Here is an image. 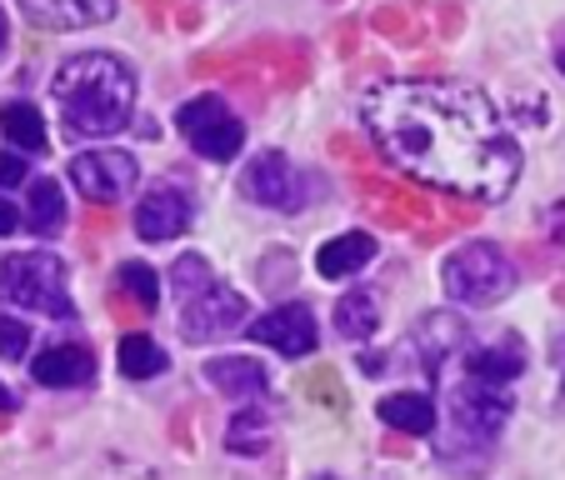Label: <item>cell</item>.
Returning <instances> with one entry per match:
<instances>
[{
	"label": "cell",
	"instance_id": "cell-1",
	"mask_svg": "<svg viewBox=\"0 0 565 480\" xmlns=\"http://www.w3.org/2000/svg\"><path fill=\"white\" fill-rule=\"evenodd\" d=\"M361 120L381 156L406 175L466 201H505L521 175V146L476 86L385 81L365 90Z\"/></svg>",
	"mask_w": 565,
	"mask_h": 480
},
{
	"label": "cell",
	"instance_id": "cell-2",
	"mask_svg": "<svg viewBox=\"0 0 565 480\" xmlns=\"http://www.w3.org/2000/svg\"><path fill=\"white\" fill-rule=\"evenodd\" d=\"M55 110L75 136H116L136 110V71L120 55L86 51L55 71Z\"/></svg>",
	"mask_w": 565,
	"mask_h": 480
},
{
	"label": "cell",
	"instance_id": "cell-3",
	"mask_svg": "<svg viewBox=\"0 0 565 480\" xmlns=\"http://www.w3.org/2000/svg\"><path fill=\"white\" fill-rule=\"evenodd\" d=\"M0 300L21 310H41L55 320H75L71 290H65V266L51 250H21L0 260Z\"/></svg>",
	"mask_w": 565,
	"mask_h": 480
},
{
	"label": "cell",
	"instance_id": "cell-4",
	"mask_svg": "<svg viewBox=\"0 0 565 480\" xmlns=\"http://www.w3.org/2000/svg\"><path fill=\"white\" fill-rule=\"evenodd\" d=\"M440 286L456 306H495L515 290V266L491 246V241H470V246L450 250L440 266Z\"/></svg>",
	"mask_w": 565,
	"mask_h": 480
},
{
	"label": "cell",
	"instance_id": "cell-5",
	"mask_svg": "<svg viewBox=\"0 0 565 480\" xmlns=\"http://www.w3.org/2000/svg\"><path fill=\"white\" fill-rule=\"evenodd\" d=\"M175 126L191 140V150H201L205 160H235L241 146H246V126L231 116L221 96H195L175 110Z\"/></svg>",
	"mask_w": 565,
	"mask_h": 480
},
{
	"label": "cell",
	"instance_id": "cell-6",
	"mask_svg": "<svg viewBox=\"0 0 565 480\" xmlns=\"http://www.w3.org/2000/svg\"><path fill=\"white\" fill-rule=\"evenodd\" d=\"M250 316L246 296L231 290L225 280H205L201 290L181 300V335L185 341H221V335H235L241 320Z\"/></svg>",
	"mask_w": 565,
	"mask_h": 480
},
{
	"label": "cell",
	"instance_id": "cell-7",
	"mask_svg": "<svg viewBox=\"0 0 565 480\" xmlns=\"http://www.w3.org/2000/svg\"><path fill=\"white\" fill-rule=\"evenodd\" d=\"M71 181L86 201L106 205V201H120V195L136 191L140 166H136V156H126V150H81V156L71 160Z\"/></svg>",
	"mask_w": 565,
	"mask_h": 480
},
{
	"label": "cell",
	"instance_id": "cell-8",
	"mask_svg": "<svg viewBox=\"0 0 565 480\" xmlns=\"http://www.w3.org/2000/svg\"><path fill=\"white\" fill-rule=\"evenodd\" d=\"M241 191L256 205H266V211H300L306 205V175L280 150H260L246 171H241Z\"/></svg>",
	"mask_w": 565,
	"mask_h": 480
},
{
	"label": "cell",
	"instance_id": "cell-9",
	"mask_svg": "<svg viewBox=\"0 0 565 480\" xmlns=\"http://www.w3.org/2000/svg\"><path fill=\"white\" fill-rule=\"evenodd\" d=\"M450 416H456L460 436L470 440H495L501 436V426L511 420V395L501 391V385L491 381H460L456 391H450Z\"/></svg>",
	"mask_w": 565,
	"mask_h": 480
},
{
	"label": "cell",
	"instance_id": "cell-10",
	"mask_svg": "<svg viewBox=\"0 0 565 480\" xmlns=\"http://www.w3.org/2000/svg\"><path fill=\"white\" fill-rule=\"evenodd\" d=\"M250 341H260V345H270V351L300 361V355L316 351V316H310L306 306H296V300H290V306H276L260 320H250Z\"/></svg>",
	"mask_w": 565,
	"mask_h": 480
},
{
	"label": "cell",
	"instance_id": "cell-11",
	"mask_svg": "<svg viewBox=\"0 0 565 480\" xmlns=\"http://www.w3.org/2000/svg\"><path fill=\"white\" fill-rule=\"evenodd\" d=\"M185 225H191V201H185V191H175V185H150L146 201L136 205V235L150 241V246L185 235Z\"/></svg>",
	"mask_w": 565,
	"mask_h": 480
},
{
	"label": "cell",
	"instance_id": "cell-12",
	"mask_svg": "<svg viewBox=\"0 0 565 480\" xmlns=\"http://www.w3.org/2000/svg\"><path fill=\"white\" fill-rule=\"evenodd\" d=\"M205 381H211L225 401H241V406H256V401L270 395L266 365L250 361V355H215V361H205Z\"/></svg>",
	"mask_w": 565,
	"mask_h": 480
},
{
	"label": "cell",
	"instance_id": "cell-13",
	"mask_svg": "<svg viewBox=\"0 0 565 480\" xmlns=\"http://www.w3.org/2000/svg\"><path fill=\"white\" fill-rule=\"evenodd\" d=\"M21 11L45 31H86L116 15V0H21Z\"/></svg>",
	"mask_w": 565,
	"mask_h": 480
},
{
	"label": "cell",
	"instance_id": "cell-14",
	"mask_svg": "<svg viewBox=\"0 0 565 480\" xmlns=\"http://www.w3.org/2000/svg\"><path fill=\"white\" fill-rule=\"evenodd\" d=\"M31 375L41 385L65 391V385H86L90 375H96V361H90L86 345H51V351H41L31 361Z\"/></svg>",
	"mask_w": 565,
	"mask_h": 480
},
{
	"label": "cell",
	"instance_id": "cell-15",
	"mask_svg": "<svg viewBox=\"0 0 565 480\" xmlns=\"http://www.w3.org/2000/svg\"><path fill=\"white\" fill-rule=\"evenodd\" d=\"M375 260V241L365 231H345V235H335V241H326L320 246V256H316V270L326 280H345V276H355L361 266H371Z\"/></svg>",
	"mask_w": 565,
	"mask_h": 480
},
{
	"label": "cell",
	"instance_id": "cell-16",
	"mask_svg": "<svg viewBox=\"0 0 565 480\" xmlns=\"http://www.w3.org/2000/svg\"><path fill=\"white\" fill-rule=\"evenodd\" d=\"M381 420L391 430H406V436H430L436 430V401L420 391H395L381 401Z\"/></svg>",
	"mask_w": 565,
	"mask_h": 480
},
{
	"label": "cell",
	"instance_id": "cell-17",
	"mask_svg": "<svg viewBox=\"0 0 565 480\" xmlns=\"http://www.w3.org/2000/svg\"><path fill=\"white\" fill-rule=\"evenodd\" d=\"M470 375L476 381H491V385H505V381H515V375L525 371V345L521 341H495V345H480V351H470Z\"/></svg>",
	"mask_w": 565,
	"mask_h": 480
},
{
	"label": "cell",
	"instance_id": "cell-18",
	"mask_svg": "<svg viewBox=\"0 0 565 480\" xmlns=\"http://www.w3.org/2000/svg\"><path fill=\"white\" fill-rule=\"evenodd\" d=\"M375 326H381V306H375L371 290L341 296V306H335V331H341L345 341H371Z\"/></svg>",
	"mask_w": 565,
	"mask_h": 480
},
{
	"label": "cell",
	"instance_id": "cell-19",
	"mask_svg": "<svg viewBox=\"0 0 565 480\" xmlns=\"http://www.w3.org/2000/svg\"><path fill=\"white\" fill-rule=\"evenodd\" d=\"M116 361H120V375H130V381H150V375H160L166 365H171L166 351H160L150 335H120Z\"/></svg>",
	"mask_w": 565,
	"mask_h": 480
},
{
	"label": "cell",
	"instance_id": "cell-20",
	"mask_svg": "<svg viewBox=\"0 0 565 480\" xmlns=\"http://www.w3.org/2000/svg\"><path fill=\"white\" fill-rule=\"evenodd\" d=\"M0 130H6L21 150H45V120H41V110L25 106V100L0 106Z\"/></svg>",
	"mask_w": 565,
	"mask_h": 480
},
{
	"label": "cell",
	"instance_id": "cell-21",
	"mask_svg": "<svg viewBox=\"0 0 565 480\" xmlns=\"http://www.w3.org/2000/svg\"><path fill=\"white\" fill-rule=\"evenodd\" d=\"M225 446H231L235 456H260V450L270 446V420L260 416L256 406H246L231 420V430H225Z\"/></svg>",
	"mask_w": 565,
	"mask_h": 480
},
{
	"label": "cell",
	"instance_id": "cell-22",
	"mask_svg": "<svg viewBox=\"0 0 565 480\" xmlns=\"http://www.w3.org/2000/svg\"><path fill=\"white\" fill-rule=\"evenodd\" d=\"M35 235H55L65 221V201H61V185L55 181H35L31 185V211H25Z\"/></svg>",
	"mask_w": 565,
	"mask_h": 480
},
{
	"label": "cell",
	"instance_id": "cell-23",
	"mask_svg": "<svg viewBox=\"0 0 565 480\" xmlns=\"http://www.w3.org/2000/svg\"><path fill=\"white\" fill-rule=\"evenodd\" d=\"M420 341H426V351L436 355V375H440V355L456 351V345L466 341V326H460L456 316H426V326H420Z\"/></svg>",
	"mask_w": 565,
	"mask_h": 480
},
{
	"label": "cell",
	"instance_id": "cell-24",
	"mask_svg": "<svg viewBox=\"0 0 565 480\" xmlns=\"http://www.w3.org/2000/svg\"><path fill=\"white\" fill-rule=\"evenodd\" d=\"M120 290H130V296L140 300V310L160 306V276L150 266H140V260H126V266H120Z\"/></svg>",
	"mask_w": 565,
	"mask_h": 480
},
{
	"label": "cell",
	"instance_id": "cell-25",
	"mask_svg": "<svg viewBox=\"0 0 565 480\" xmlns=\"http://www.w3.org/2000/svg\"><path fill=\"white\" fill-rule=\"evenodd\" d=\"M205 280H215V276H211V266H205L201 256H181V260L171 266V290H175V300H185L191 290H201Z\"/></svg>",
	"mask_w": 565,
	"mask_h": 480
},
{
	"label": "cell",
	"instance_id": "cell-26",
	"mask_svg": "<svg viewBox=\"0 0 565 480\" xmlns=\"http://www.w3.org/2000/svg\"><path fill=\"white\" fill-rule=\"evenodd\" d=\"M0 355L6 361H25L31 355V326L15 316H0Z\"/></svg>",
	"mask_w": 565,
	"mask_h": 480
},
{
	"label": "cell",
	"instance_id": "cell-27",
	"mask_svg": "<svg viewBox=\"0 0 565 480\" xmlns=\"http://www.w3.org/2000/svg\"><path fill=\"white\" fill-rule=\"evenodd\" d=\"M25 181V160L15 150H0V185H21Z\"/></svg>",
	"mask_w": 565,
	"mask_h": 480
},
{
	"label": "cell",
	"instance_id": "cell-28",
	"mask_svg": "<svg viewBox=\"0 0 565 480\" xmlns=\"http://www.w3.org/2000/svg\"><path fill=\"white\" fill-rule=\"evenodd\" d=\"M15 225H21V211H15L11 201H0V235H11Z\"/></svg>",
	"mask_w": 565,
	"mask_h": 480
},
{
	"label": "cell",
	"instance_id": "cell-29",
	"mask_svg": "<svg viewBox=\"0 0 565 480\" xmlns=\"http://www.w3.org/2000/svg\"><path fill=\"white\" fill-rule=\"evenodd\" d=\"M555 371L565 375V331H561V341H555Z\"/></svg>",
	"mask_w": 565,
	"mask_h": 480
},
{
	"label": "cell",
	"instance_id": "cell-30",
	"mask_svg": "<svg viewBox=\"0 0 565 480\" xmlns=\"http://www.w3.org/2000/svg\"><path fill=\"white\" fill-rule=\"evenodd\" d=\"M0 410H15V395L6 391V385H0Z\"/></svg>",
	"mask_w": 565,
	"mask_h": 480
},
{
	"label": "cell",
	"instance_id": "cell-31",
	"mask_svg": "<svg viewBox=\"0 0 565 480\" xmlns=\"http://www.w3.org/2000/svg\"><path fill=\"white\" fill-rule=\"evenodd\" d=\"M555 65H561V75H565V45H561V51H555Z\"/></svg>",
	"mask_w": 565,
	"mask_h": 480
},
{
	"label": "cell",
	"instance_id": "cell-32",
	"mask_svg": "<svg viewBox=\"0 0 565 480\" xmlns=\"http://www.w3.org/2000/svg\"><path fill=\"white\" fill-rule=\"evenodd\" d=\"M0 51H6V15H0Z\"/></svg>",
	"mask_w": 565,
	"mask_h": 480
}]
</instances>
